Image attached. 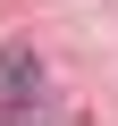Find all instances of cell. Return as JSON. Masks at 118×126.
<instances>
[{
  "label": "cell",
  "mask_w": 118,
  "mask_h": 126,
  "mask_svg": "<svg viewBox=\"0 0 118 126\" xmlns=\"http://www.w3.org/2000/svg\"><path fill=\"white\" fill-rule=\"evenodd\" d=\"M34 84H42L34 42H0V109H9V118H34V109H42V101H34Z\"/></svg>",
  "instance_id": "1"
}]
</instances>
